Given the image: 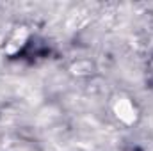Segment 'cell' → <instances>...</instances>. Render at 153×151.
I'll use <instances>...</instances> for the list:
<instances>
[{"instance_id": "cell-1", "label": "cell", "mask_w": 153, "mask_h": 151, "mask_svg": "<svg viewBox=\"0 0 153 151\" xmlns=\"http://www.w3.org/2000/svg\"><path fill=\"white\" fill-rule=\"evenodd\" d=\"M114 112L117 115V119H121L126 124H132L137 117V109L135 105L128 100V98H117L114 103Z\"/></svg>"}]
</instances>
